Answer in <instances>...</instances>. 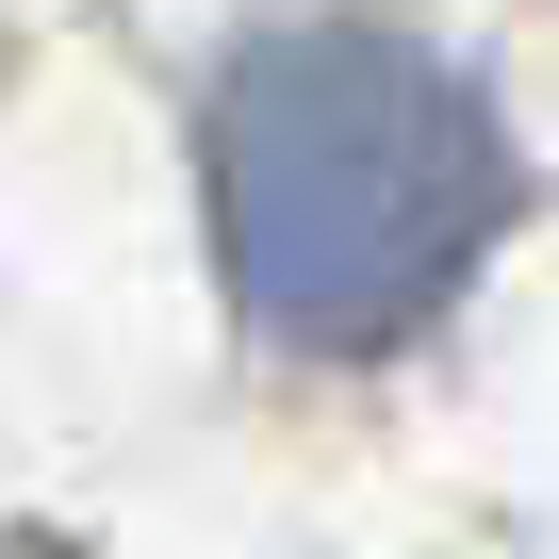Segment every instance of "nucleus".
<instances>
[{"label":"nucleus","instance_id":"nucleus-1","mask_svg":"<svg viewBox=\"0 0 559 559\" xmlns=\"http://www.w3.org/2000/svg\"><path fill=\"white\" fill-rule=\"evenodd\" d=\"M198 198H214L230 313L280 362H379L493 263L526 165H510V116L444 50L379 17H297L214 67Z\"/></svg>","mask_w":559,"mask_h":559}]
</instances>
